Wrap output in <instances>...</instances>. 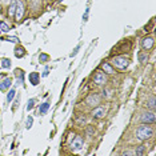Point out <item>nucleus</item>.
<instances>
[{
  "instance_id": "aec40b11",
  "label": "nucleus",
  "mask_w": 156,
  "mask_h": 156,
  "mask_svg": "<svg viewBox=\"0 0 156 156\" xmlns=\"http://www.w3.org/2000/svg\"><path fill=\"white\" fill-rule=\"evenodd\" d=\"M15 93H16L15 89H9V91H8V93H7V101L8 103H11V100L15 98Z\"/></svg>"
},
{
  "instance_id": "9d476101",
  "label": "nucleus",
  "mask_w": 156,
  "mask_h": 156,
  "mask_svg": "<svg viewBox=\"0 0 156 156\" xmlns=\"http://www.w3.org/2000/svg\"><path fill=\"white\" fill-rule=\"evenodd\" d=\"M104 115H105V110L101 108V107L95 108L93 112H92V116L95 117V119H101V117H104Z\"/></svg>"
},
{
  "instance_id": "2eb2a0df",
  "label": "nucleus",
  "mask_w": 156,
  "mask_h": 156,
  "mask_svg": "<svg viewBox=\"0 0 156 156\" xmlns=\"http://www.w3.org/2000/svg\"><path fill=\"white\" fill-rule=\"evenodd\" d=\"M145 107L149 108L151 111H155V96H151V98H149V100L145 103Z\"/></svg>"
},
{
  "instance_id": "bb28decb",
  "label": "nucleus",
  "mask_w": 156,
  "mask_h": 156,
  "mask_svg": "<svg viewBox=\"0 0 156 156\" xmlns=\"http://www.w3.org/2000/svg\"><path fill=\"white\" fill-rule=\"evenodd\" d=\"M88 14H89V8H87L86 12H84V15H83V20L84 21H87V19H88Z\"/></svg>"
},
{
  "instance_id": "423d86ee",
  "label": "nucleus",
  "mask_w": 156,
  "mask_h": 156,
  "mask_svg": "<svg viewBox=\"0 0 156 156\" xmlns=\"http://www.w3.org/2000/svg\"><path fill=\"white\" fill-rule=\"evenodd\" d=\"M24 15V4L21 0H16V9H15V17L16 20H21Z\"/></svg>"
},
{
  "instance_id": "f8f14e48",
  "label": "nucleus",
  "mask_w": 156,
  "mask_h": 156,
  "mask_svg": "<svg viewBox=\"0 0 156 156\" xmlns=\"http://www.w3.org/2000/svg\"><path fill=\"white\" fill-rule=\"evenodd\" d=\"M101 70L104 71L105 73H108V75H112V73H115V70H114V67L110 64V63H103L101 64Z\"/></svg>"
},
{
  "instance_id": "f257e3e1",
  "label": "nucleus",
  "mask_w": 156,
  "mask_h": 156,
  "mask_svg": "<svg viewBox=\"0 0 156 156\" xmlns=\"http://www.w3.org/2000/svg\"><path fill=\"white\" fill-rule=\"evenodd\" d=\"M154 135V129H152L151 126H140L138 129H136V138H138L139 140H147L149 139L151 136Z\"/></svg>"
},
{
  "instance_id": "0eeeda50",
  "label": "nucleus",
  "mask_w": 156,
  "mask_h": 156,
  "mask_svg": "<svg viewBox=\"0 0 156 156\" xmlns=\"http://www.w3.org/2000/svg\"><path fill=\"white\" fill-rule=\"evenodd\" d=\"M154 43H155V40H154V37H152V36L144 37V39L142 40V47H143V49H145V51L151 49L152 47H154Z\"/></svg>"
},
{
  "instance_id": "a211bd4d",
  "label": "nucleus",
  "mask_w": 156,
  "mask_h": 156,
  "mask_svg": "<svg viewBox=\"0 0 156 156\" xmlns=\"http://www.w3.org/2000/svg\"><path fill=\"white\" fill-rule=\"evenodd\" d=\"M15 9H16V0H15V2H12V3H11V5H9L8 14L11 15V16H15Z\"/></svg>"
},
{
  "instance_id": "39448f33",
  "label": "nucleus",
  "mask_w": 156,
  "mask_h": 156,
  "mask_svg": "<svg viewBox=\"0 0 156 156\" xmlns=\"http://www.w3.org/2000/svg\"><path fill=\"white\" fill-rule=\"evenodd\" d=\"M87 105H91V107H96L98 104H100V98H99L98 93H91L88 98L86 99Z\"/></svg>"
},
{
  "instance_id": "20e7f679",
  "label": "nucleus",
  "mask_w": 156,
  "mask_h": 156,
  "mask_svg": "<svg viewBox=\"0 0 156 156\" xmlns=\"http://www.w3.org/2000/svg\"><path fill=\"white\" fill-rule=\"evenodd\" d=\"M83 144H84L83 138L77 135V136H75V139L71 143V148H72V151H79V149L83 148Z\"/></svg>"
},
{
  "instance_id": "ddd939ff",
  "label": "nucleus",
  "mask_w": 156,
  "mask_h": 156,
  "mask_svg": "<svg viewBox=\"0 0 156 156\" xmlns=\"http://www.w3.org/2000/svg\"><path fill=\"white\" fill-rule=\"evenodd\" d=\"M15 75L17 76V84H23L24 82V72H23V70H15Z\"/></svg>"
},
{
  "instance_id": "cd10ccee",
  "label": "nucleus",
  "mask_w": 156,
  "mask_h": 156,
  "mask_svg": "<svg viewBox=\"0 0 156 156\" xmlns=\"http://www.w3.org/2000/svg\"><path fill=\"white\" fill-rule=\"evenodd\" d=\"M123 155L124 156H126V155H135V152H132V151H124Z\"/></svg>"
},
{
  "instance_id": "4be33fe9",
  "label": "nucleus",
  "mask_w": 156,
  "mask_h": 156,
  "mask_svg": "<svg viewBox=\"0 0 156 156\" xmlns=\"http://www.w3.org/2000/svg\"><path fill=\"white\" fill-rule=\"evenodd\" d=\"M36 103V99H30L28 100V104H27V111H31L33 108V105H35Z\"/></svg>"
},
{
  "instance_id": "6e6552de",
  "label": "nucleus",
  "mask_w": 156,
  "mask_h": 156,
  "mask_svg": "<svg viewBox=\"0 0 156 156\" xmlns=\"http://www.w3.org/2000/svg\"><path fill=\"white\" fill-rule=\"evenodd\" d=\"M93 83H96L98 86H103V84L107 83V77L103 72H96L93 75Z\"/></svg>"
},
{
  "instance_id": "dca6fc26",
  "label": "nucleus",
  "mask_w": 156,
  "mask_h": 156,
  "mask_svg": "<svg viewBox=\"0 0 156 156\" xmlns=\"http://www.w3.org/2000/svg\"><path fill=\"white\" fill-rule=\"evenodd\" d=\"M48 108H49V103L48 101H45V103H43L42 105H40V108H39V114H45L47 111H48Z\"/></svg>"
},
{
  "instance_id": "c756f323",
  "label": "nucleus",
  "mask_w": 156,
  "mask_h": 156,
  "mask_svg": "<svg viewBox=\"0 0 156 156\" xmlns=\"http://www.w3.org/2000/svg\"><path fill=\"white\" fill-rule=\"evenodd\" d=\"M48 72H49V70H48V68H45L44 72H43V76H47V75H48Z\"/></svg>"
},
{
  "instance_id": "f03ea898",
  "label": "nucleus",
  "mask_w": 156,
  "mask_h": 156,
  "mask_svg": "<svg viewBox=\"0 0 156 156\" xmlns=\"http://www.w3.org/2000/svg\"><path fill=\"white\" fill-rule=\"evenodd\" d=\"M112 64L116 68H119V70H126L129 64V60L127 58H123V56H117V58H115L112 60Z\"/></svg>"
},
{
  "instance_id": "c85d7f7f",
  "label": "nucleus",
  "mask_w": 156,
  "mask_h": 156,
  "mask_svg": "<svg viewBox=\"0 0 156 156\" xmlns=\"http://www.w3.org/2000/svg\"><path fill=\"white\" fill-rule=\"evenodd\" d=\"M77 51H79V47H76V48H75V51L72 52V54H71V56H75V55L77 54Z\"/></svg>"
},
{
  "instance_id": "4468645a",
  "label": "nucleus",
  "mask_w": 156,
  "mask_h": 156,
  "mask_svg": "<svg viewBox=\"0 0 156 156\" xmlns=\"http://www.w3.org/2000/svg\"><path fill=\"white\" fill-rule=\"evenodd\" d=\"M26 55V49L23 48V47H20V45H17L16 48H15V56H16V58H23V56Z\"/></svg>"
},
{
  "instance_id": "b1692460",
  "label": "nucleus",
  "mask_w": 156,
  "mask_h": 156,
  "mask_svg": "<svg viewBox=\"0 0 156 156\" xmlns=\"http://www.w3.org/2000/svg\"><path fill=\"white\" fill-rule=\"evenodd\" d=\"M32 123H33V117H32V116H28V117H27V123H26V127H27L28 129L32 127Z\"/></svg>"
},
{
  "instance_id": "a878e982",
  "label": "nucleus",
  "mask_w": 156,
  "mask_h": 156,
  "mask_svg": "<svg viewBox=\"0 0 156 156\" xmlns=\"http://www.w3.org/2000/svg\"><path fill=\"white\" fill-rule=\"evenodd\" d=\"M4 40H7V42H11V43H17V42H19L17 37H5Z\"/></svg>"
},
{
  "instance_id": "f3484780",
  "label": "nucleus",
  "mask_w": 156,
  "mask_h": 156,
  "mask_svg": "<svg viewBox=\"0 0 156 156\" xmlns=\"http://www.w3.org/2000/svg\"><path fill=\"white\" fill-rule=\"evenodd\" d=\"M0 67H3V68H5V70H7V68H11V60H9V59H3L2 60V63H0Z\"/></svg>"
},
{
  "instance_id": "5701e85b",
  "label": "nucleus",
  "mask_w": 156,
  "mask_h": 156,
  "mask_svg": "<svg viewBox=\"0 0 156 156\" xmlns=\"http://www.w3.org/2000/svg\"><path fill=\"white\" fill-rule=\"evenodd\" d=\"M144 152H145V145H140L135 151V155H144Z\"/></svg>"
},
{
  "instance_id": "6ab92c4d",
  "label": "nucleus",
  "mask_w": 156,
  "mask_h": 156,
  "mask_svg": "<svg viewBox=\"0 0 156 156\" xmlns=\"http://www.w3.org/2000/svg\"><path fill=\"white\" fill-rule=\"evenodd\" d=\"M147 60H148V54H147V52H140V54H139V61L145 63Z\"/></svg>"
},
{
  "instance_id": "412c9836",
  "label": "nucleus",
  "mask_w": 156,
  "mask_h": 156,
  "mask_svg": "<svg viewBox=\"0 0 156 156\" xmlns=\"http://www.w3.org/2000/svg\"><path fill=\"white\" fill-rule=\"evenodd\" d=\"M0 30L3 31V32H8L9 31V26L5 21H0Z\"/></svg>"
},
{
  "instance_id": "393cba45",
  "label": "nucleus",
  "mask_w": 156,
  "mask_h": 156,
  "mask_svg": "<svg viewBox=\"0 0 156 156\" xmlns=\"http://www.w3.org/2000/svg\"><path fill=\"white\" fill-rule=\"evenodd\" d=\"M48 59H49V56L47 55V54H40V56H39V60L42 61V63H45Z\"/></svg>"
},
{
  "instance_id": "7c9ffc66",
  "label": "nucleus",
  "mask_w": 156,
  "mask_h": 156,
  "mask_svg": "<svg viewBox=\"0 0 156 156\" xmlns=\"http://www.w3.org/2000/svg\"><path fill=\"white\" fill-rule=\"evenodd\" d=\"M2 2H3V3H5V4H7V3L9 2V0H2Z\"/></svg>"
},
{
  "instance_id": "9b49d317",
  "label": "nucleus",
  "mask_w": 156,
  "mask_h": 156,
  "mask_svg": "<svg viewBox=\"0 0 156 156\" xmlns=\"http://www.w3.org/2000/svg\"><path fill=\"white\" fill-rule=\"evenodd\" d=\"M12 84V79L11 77H5L2 83H0V91H8V88Z\"/></svg>"
},
{
  "instance_id": "1a4fd4ad",
  "label": "nucleus",
  "mask_w": 156,
  "mask_h": 156,
  "mask_svg": "<svg viewBox=\"0 0 156 156\" xmlns=\"http://www.w3.org/2000/svg\"><path fill=\"white\" fill-rule=\"evenodd\" d=\"M28 79H30V83L32 84V86H37V84H39V80H40V75H39V72H31Z\"/></svg>"
},
{
  "instance_id": "7ed1b4c3",
  "label": "nucleus",
  "mask_w": 156,
  "mask_h": 156,
  "mask_svg": "<svg viewBox=\"0 0 156 156\" xmlns=\"http://www.w3.org/2000/svg\"><path fill=\"white\" fill-rule=\"evenodd\" d=\"M140 120H142V123H144V124H154L155 120H156L155 112H154V111H151V112H144V114L142 115V117H140Z\"/></svg>"
}]
</instances>
